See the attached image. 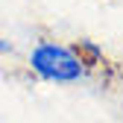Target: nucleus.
Listing matches in <instances>:
<instances>
[{"label": "nucleus", "mask_w": 123, "mask_h": 123, "mask_svg": "<svg viewBox=\"0 0 123 123\" xmlns=\"http://www.w3.org/2000/svg\"><path fill=\"white\" fill-rule=\"evenodd\" d=\"M26 65L38 79L44 82H56V85H73L82 82L88 76V65L85 59L68 44L59 41H38L29 47L26 53Z\"/></svg>", "instance_id": "1"}, {"label": "nucleus", "mask_w": 123, "mask_h": 123, "mask_svg": "<svg viewBox=\"0 0 123 123\" xmlns=\"http://www.w3.org/2000/svg\"><path fill=\"white\" fill-rule=\"evenodd\" d=\"M0 53H15V44L6 41V38H0Z\"/></svg>", "instance_id": "2"}]
</instances>
